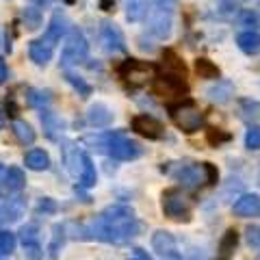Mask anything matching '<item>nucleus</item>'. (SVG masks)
I'll list each match as a JSON object with an SVG mask.
<instances>
[{"mask_svg": "<svg viewBox=\"0 0 260 260\" xmlns=\"http://www.w3.org/2000/svg\"><path fill=\"white\" fill-rule=\"evenodd\" d=\"M18 237H20L22 247L39 245V243H42V230H39V225H37V223H26V225H22V228H20Z\"/></svg>", "mask_w": 260, "mask_h": 260, "instance_id": "28", "label": "nucleus"}, {"mask_svg": "<svg viewBox=\"0 0 260 260\" xmlns=\"http://www.w3.org/2000/svg\"><path fill=\"white\" fill-rule=\"evenodd\" d=\"M98 184V174H95V165L93 158L89 154L83 152V169H80V186L83 189H93Z\"/></svg>", "mask_w": 260, "mask_h": 260, "instance_id": "24", "label": "nucleus"}, {"mask_svg": "<svg viewBox=\"0 0 260 260\" xmlns=\"http://www.w3.org/2000/svg\"><path fill=\"white\" fill-rule=\"evenodd\" d=\"M100 7L104 11H111L113 9V0H100Z\"/></svg>", "mask_w": 260, "mask_h": 260, "instance_id": "47", "label": "nucleus"}, {"mask_svg": "<svg viewBox=\"0 0 260 260\" xmlns=\"http://www.w3.org/2000/svg\"><path fill=\"white\" fill-rule=\"evenodd\" d=\"M152 249L156 251L158 256H165L167 251L176 249V239H174V234L167 232V230H156V232L152 234Z\"/></svg>", "mask_w": 260, "mask_h": 260, "instance_id": "21", "label": "nucleus"}, {"mask_svg": "<svg viewBox=\"0 0 260 260\" xmlns=\"http://www.w3.org/2000/svg\"><path fill=\"white\" fill-rule=\"evenodd\" d=\"M121 3H124L128 22H141L145 18V13H148V7H150L148 0H121Z\"/></svg>", "mask_w": 260, "mask_h": 260, "instance_id": "23", "label": "nucleus"}, {"mask_svg": "<svg viewBox=\"0 0 260 260\" xmlns=\"http://www.w3.org/2000/svg\"><path fill=\"white\" fill-rule=\"evenodd\" d=\"M24 213H26V200H24L20 193H13V198L5 200L3 208H0V217L9 223L18 221L20 217H24Z\"/></svg>", "mask_w": 260, "mask_h": 260, "instance_id": "16", "label": "nucleus"}, {"mask_svg": "<svg viewBox=\"0 0 260 260\" xmlns=\"http://www.w3.org/2000/svg\"><path fill=\"white\" fill-rule=\"evenodd\" d=\"M24 165L30 172H46V169H50V156L42 148H32L24 154Z\"/></svg>", "mask_w": 260, "mask_h": 260, "instance_id": "20", "label": "nucleus"}, {"mask_svg": "<svg viewBox=\"0 0 260 260\" xmlns=\"http://www.w3.org/2000/svg\"><path fill=\"white\" fill-rule=\"evenodd\" d=\"M237 243H239V234H237V230H228V232L223 234L221 243H219V254H221L223 260L230 258V254L234 251V247H237Z\"/></svg>", "mask_w": 260, "mask_h": 260, "instance_id": "31", "label": "nucleus"}, {"mask_svg": "<svg viewBox=\"0 0 260 260\" xmlns=\"http://www.w3.org/2000/svg\"><path fill=\"white\" fill-rule=\"evenodd\" d=\"M172 176L184 186V189H195V186H200L202 182L208 184L204 162H202V165H180L178 172H174Z\"/></svg>", "mask_w": 260, "mask_h": 260, "instance_id": "11", "label": "nucleus"}, {"mask_svg": "<svg viewBox=\"0 0 260 260\" xmlns=\"http://www.w3.org/2000/svg\"><path fill=\"white\" fill-rule=\"evenodd\" d=\"M234 215L239 217H254L260 213V198L256 193H247V195H241V198L234 202Z\"/></svg>", "mask_w": 260, "mask_h": 260, "instance_id": "18", "label": "nucleus"}, {"mask_svg": "<svg viewBox=\"0 0 260 260\" xmlns=\"http://www.w3.org/2000/svg\"><path fill=\"white\" fill-rule=\"evenodd\" d=\"M11 130H13L15 139H18L22 145H32V143H35V137H37L35 130H32V126L26 124L24 119H13Z\"/></svg>", "mask_w": 260, "mask_h": 260, "instance_id": "25", "label": "nucleus"}, {"mask_svg": "<svg viewBox=\"0 0 260 260\" xmlns=\"http://www.w3.org/2000/svg\"><path fill=\"white\" fill-rule=\"evenodd\" d=\"M239 22L243 24V26H247L249 30H256L260 26V15L256 11H251V9H245V11H241Z\"/></svg>", "mask_w": 260, "mask_h": 260, "instance_id": "38", "label": "nucleus"}, {"mask_svg": "<svg viewBox=\"0 0 260 260\" xmlns=\"http://www.w3.org/2000/svg\"><path fill=\"white\" fill-rule=\"evenodd\" d=\"M154 93L162 95V98H178V95H184L186 93V83H184V76L180 74H172L167 72L165 76H158L154 80Z\"/></svg>", "mask_w": 260, "mask_h": 260, "instance_id": "9", "label": "nucleus"}, {"mask_svg": "<svg viewBox=\"0 0 260 260\" xmlns=\"http://www.w3.org/2000/svg\"><path fill=\"white\" fill-rule=\"evenodd\" d=\"M89 228L91 241L109 243V245H124L139 234V221L135 210L128 204H111L98 215Z\"/></svg>", "mask_w": 260, "mask_h": 260, "instance_id": "1", "label": "nucleus"}, {"mask_svg": "<svg viewBox=\"0 0 260 260\" xmlns=\"http://www.w3.org/2000/svg\"><path fill=\"white\" fill-rule=\"evenodd\" d=\"M113 119H115V115H113V111L104 102H95L87 111V121L93 128H109L113 124Z\"/></svg>", "mask_w": 260, "mask_h": 260, "instance_id": "14", "label": "nucleus"}, {"mask_svg": "<svg viewBox=\"0 0 260 260\" xmlns=\"http://www.w3.org/2000/svg\"><path fill=\"white\" fill-rule=\"evenodd\" d=\"M169 115H172L174 124L186 135L198 133V130L202 128V124H204V115H202V111L198 109V104H195L193 100L172 104V107H169Z\"/></svg>", "mask_w": 260, "mask_h": 260, "instance_id": "4", "label": "nucleus"}, {"mask_svg": "<svg viewBox=\"0 0 260 260\" xmlns=\"http://www.w3.org/2000/svg\"><path fill=\"white\" fill-rule=\"evenodd\" d=\"M206 95L217 104H225V102H230V98L234 95V85L230 80H217V85L210 87Z\"/></svg>", "mask_w": 260, "mask_h": 260, "instance_id": "22", "label": "nucleus"}, {"mask_svg": "<svg viewBox=\"0 0 260 260\" xmlns=\"http://www.w3.org/2000/svg\"><path fill=\"white\" fill-rule=\"evenodd\" d=\"M35 213L37 215H56L59 213V204H56L52 198H42L35 206Z\"/></svg>", "mask_w": 260, "mask_h": 260, "instance_id": "36", "label": "nucleus"}, {"mask_svg": "<svg viewBox=\"0 0 260 260\" xmlns=\"http://www.w3.org/2000/svg\"><path fill=\"white\" fill-rule=\"evenodd\" d=\"M160 208L174 221H191V206L180 189H167L160 195Z\"/></svg>", "mask_w": 260, "mask_h": 260, "instance_id": "6", "label": "nucleus"}, {"mask_svg": "<svg viewBox=\"0 0 260 260\" xmlns=\"http://www.w3.org/2000/svg\"><path fill=\"white\" fill-rule=\"evenodd\" d=\"M26 186V174L24 169L18 165H11L7 167V174H5V180H3V189L13 195V193H22V189Z\"/></svg>", "mask_w": 260, "mask_h": 260, "instance_id": "17", "label": "nucleus"}, {"mask_svg": "<svg viewBox=\"0 0 260 260\" xmlns=\"http://www.w3.org/2000/svg\"><path fill=\"white\" fill-rule=\"evenodd\" d=\"M119 76L133 87H141V85H148L152 78H156V65L128 59L119 65Z\"/></svg>", "mask_w": 260, "mask_h": 260, "instance_id": "7", "label": "nucleus"}, {"mask_svg": "<svg viewBox=\"0 0 260 260\" xmlns=\"http://www.w3.org/2000/svg\"><path fill=\"white\" fill-rule=\"evenodd\" d=\"M239 113L243 119H256L260 115V104L256 100H241Z\"/></svg>", "mask_w": 260, "mask_h": 260, "instance_id": "35", "label": "nucleus"}, {"mask_svg": "<svg viewBox=\"0 0 260 260\" xmlns=\"http://www.w3.org/2000/svg\"><path fill=\"white\" fill-rule=\"evenodd\" d=\"M15 247H18V234H13L11 230H0V254L11 256Z\"/></svg>", "mask_w": 260, "mask_h": 260, "instance_id": "33", "label": "nucleus"}, {"mask_svg": "<svg viewBox=\"0 0 260 260\" xmlns=\"http://www.w3.org/2000/svg\"><path fill=\"white\" fill-rule=\"evenodd\" d=\"M245 148L247 150H260V126L251 124L245 133Z\"/></svg>", "mask_w": 260, "mask_h": 260, "instance_id": "37", "label": "nucleus"}, {"mask_svg": "<svg viewBox=\"0 0 260 260\" xmlns=\"http://www.w3.org/2000/svg\"><path fill=\"white\" fill-rule=\"evenodd\" d=\"M24 254H26L28 260H44V247H42V243H39V245L24 247Z\"/></svg>", "mask_w": 260, "mask_h": 260, "instance_id": "41", "label": "nucleus"}, {"mask_svg": "<svg viewBox=\"0 0 260 260\" xmlns=\"http://www.w3.org/2000/svg\"><path fill=\"white\" fill-rule=\"evenodd\" d=\"M3 124H5V117H3V111H0V128H3Z\"/></svg>", "mask_w": 260, "mask_h": 260, "instance_id": "49", "label": "nucleus"}, {"mask_svg": "<svg viewBox=\"0 0 260 260\" xmlns=\"http://www.w3.org/2000/svg\"><path fill=\"white\" fill-rule=\"evenodd\" d=\"M145 26L156 39H167L172 35L174 26V11L165 5V0L150 3L148 13H145Z\"/></svg>", "mask_w": 260, "mask_h": 260, "instance_id": "3", "label": "nucleus"}, {"mask_svg": "<svg viewBox=\"0 0 260 260\" xmlns=\"http://www.w3.org/2000/svg\"><path fill=\"white\" fill-rule=\"evenodd\" d=\"M28 56H30V61L35 65H39V68H46V65L52 61V56H54V48L50 44H46L42 37L32 39V42L28 44Z\"/></svg>", "mask_w": 260, "mask_h": 260, "instance_id": "15", "label": "nucleus"}, {"mask_svg": "<svg viewBox=\"0 0 260 260\" xmlns=\"http://www.w3.org/2000/svg\"><path fill=\"white\" fill-rule=\"evenodd\" d=\"M65 80L72 85L78 91V95L80 98H89L93 93V87L87 83V80L83 78V76H78V74H74V72H70V70H65Z\"/></svg>", "mask_w": 260, "mask_h": 260, "instance_id": "30", "label": "nucleus"}, {"mask_svg": "<svg viewBox=\"0 0 260 260\" xmlns=\"http://www.w3.org/2000/svg\"><path fill=\"white\" fill-rule=\"evenodd\" d=\"M5 174H7V167L0 162V186H3V180H5Z\"/></svg>", "mask_w": 260, "mask_h": 260, "instance_id": "48", "label": "nucleus"}, {"mask_svg": "<svg viewBox=\"0 0 260 260\" xmlns=\"http://www.w3.org/2000/svg\"><path fill=\"white\" fill-rule=\"evenodd\" d=\"M100 42L104 46V50L115 54V52H126V37L119 30L117 24H113L109 20H104L100 24Z\"/></svg>", "mask_w": 260, "mask_h": 260, "instance_id": "8", "label": "nucleus"}, {"mask_svg": "<svg viewBox=\"0 0 260 260\" xmlns=\"http://www.w3.org/2000/svg\"><path fill=\"white\" fill-rule=\"evenodd\" d=\"M7 78H9V70H7V63H5V59H3V56H0V85H3Z\"/></svg>", "mask_w": 260, "mask_h": 260, "instance_id": "44", "label": "nucleus"}, {"mask_svg": "<svg viewBox=\"0 0 260 260\" xmlns=\"http://www.w3.org/2000/svg\"><path fill=\"white\" fill-rule=\"evenodd\" d=\"M65 241H68V225H65V223H54L52 225V241H50V245H48L50 258L59 256V251L63 249Z\"/></svg>", "mask_w": 260, "mask_h": 260, "instance_id": "26", "label": "nucleus"}, {"mask_svg": "<svg viewBox=\"0 0 260 260\" xmlns=\"http://www.w3.org/2000/svg\"><path fill=\"white\" fill-rule=\"evenodd\" d=\"M104 154H109L115 160H137L143 154V148L130 137H126L124 130H111V139Z\"/></svg>", "mask_w": 260, "mask_h": 260, "instance_id": "5", "label": "nucleus"}, {"mask_svg": "<svg viewBox=\"0 0 260 260\" xmlns=\"http://www.w3.org/2000/svg\"><path fill=\"white\" fill-rule=\"evenodd\" d=\"M130 260H154V258H152V256H150L145 249L137 247V249H135V258H130Z\"/></svg>", "mask_w": 260, "mask_h": 260, "instance_id": "43", "label": "nucleus"}, {"mask_svg": "<svg viewBox=\"0 0 260 260\" xmlns=\"http://www.w3.org/2000/svg\"><path fill=\"white\" fill-rule=\"evenodd\" d=\"M63 165L68 167L72 176L80 178V169H83V152H80L74 143H65L63 148Z\"/></svg>", "mask_w": 260, "mask_h": 260, "instance_id": "19", "label": "nucleus"}, {"mask_svg": "<svg viewBox=\"0 0 260 260\" xmlns=\"http://www.w3.org/2000/svg\"><path fill=\"white\" fill-rule=\"evenodd\" d=\"M22 20H24V26H26L28 30H37L39 26H42L44 22V15H42V9L35 5H28L22 9Z\"/></svg>", "mask_w": 260, "mask_h": 260, "instance_id": "29", "label": "nucleus"}, {"mask_svg": "<svg viewBox=\"0 0 260 260\" xmlns=\"http://www.w3.org/2000/svg\"><path fill=\"white\" fill-rule=\"evenodd\" d=\"M162 260H182V254L178 249H172V251H167L165 256H160Z\"/></svg>", "mask_w": 260, "mask_h": 260, "instance_id": "45", "label": "nucleus"}, {"mask_svg": "<svg viewBox=\"0 0 260 260\" xmlns=\"http://www.w3.org/2000/svg\"><path fill=\"white\" fill-rule=\"evenodd\" d=\"M204 169H206V180H208V184H217V180H219L217 167L213 165V162H204Z\"/></svg>", "mask_w": 260, "mask_h": 260, "instance_id": "42", "label": "nucleus"}, {"mask_svg": "<svg viewBox=\"0 0 260 260\" xmlns=\"http://www.w3.org/2000/svg\"><path fill=\"white\" fill-rule=\"evenodd\" d=\"M206 139H208L210 145H215V148H217L219 143L230 141V135H228V133H221V130H208V133H206Z\"/></svg>", "mask_w": 260, "mask_h": 260, "instance_id": "40", "label": "nucleus"}, {"mask_svg": "<svg viewBox=\"0 0 260 260\" xmlns=\"http://www.w3.org/2000/svg\"><path fill=\"white\" fill-rule=\"evenodd\" d=\"M30 3L35 5V7H48V5H52L54 0H30Z\"/></svg>", "mask_w": 260, "mask_h": 260, "instance_id": "46", "label": "nucleus"}, {"mask_svg": "<svg viewBox=\"0 0 260 260\" xmlns=\"http://www.w3.org/2000/svg\"><path fill=\"white\" fill-rule=\"evenodd\" d=\"M50 102H52L50 91H42V89H30L28 91V104L30 107L44 111V109L50 107Z\"/></svg>", "mask_w": 260, "mask_h": 260, "instance_id": "32", "label": "nucleus"}, {"mask_svg": "<svg viewBox=\"0 0 260 260\" xmlns=\"http://www.w3.org/2000/svg\"><path fill=\"white\" fill-rule=\"evenodd\" d=\"M245 239L249 243V247L260 249V225H249L245 230Z\"/></svg>", "mask_w": 260, "mask_h": 260, "instance_id": "39", "label": "nucleus"}, {"mask_svg": "<svg viewBox=\"0 0 260 260\" xmlns=\"http://www.w3.org/2000/svg\"><path fill=\"white\" fill-rule=\"evenodd\" d=\"M87 56H89V42L83 35V30L78 26L70 28V32L65 35L63 50H61V68L70 70L74 65H80L87 61Z\"/></svg>", "mask_w": 260, "mask_h": 260, "instance_id": "2", "label": "nucleus"}, {"mask_svg": "<svg viewBox=\"0 0 260 260\" xmlns=\"http://www.w3.org/2000/svg\"><path fill=\"white\" fill-rule=\"evenodd\" d=\"M70 32V20L68 15L61 13V11H54V15L50 18V22H48V28L44 32V42L50 44L52 48H56V44L61 42V37H65Z\"/></svg>", "mask_w": 260, "mask_h": 260, "instance_id": "12", "label": "nucleus"}, {"mask_svg": "<svg viewBox=\"0 0 260 260\" xmlns=\"http://www.w3.org/2000/svg\"><path fill=\"white\" fill-rule=\"evenodd\" d=\"M130 128H133L137 135H141L150 141L160 139L162 133H165V128H162L160 121L156 117H152V115H145V113H139V115H135L133 119H130Z\"/></svg>", "mask_w": 260, "mask_h": 260, "instance_id": "10", "label": "nucleus"}, {"mask_svg": "<svg viewBox=\"0 0 260 260\" xmlns=\"http://www.w3.org/2000/svg\"><path fill=\"white\" fill-rule=\"evenodd\" d=\"M195 70H198V74L202 78H215V80H219V68H217L213 61L204 59V56L195 61Z\"/></svg>", "mask_w": 260, "mask_h": 260, "instance_id": "34", "label": "nucleus"}, {"mask_svg": "<svg viewBox=\"0 0 260 260\" xmlns=\"http://www.w3.org/2000/svg\"><path fill=\"white\" fill-rule=\"evenodd\" d=\"M237 44L245 54H256L260 50V35L256 30H245L237 37Z\"/></svg>", "mask_w": 260, "mask_h": 260, "instance_id": "27", "label": "nucleus"}, {"mask_svg": "<svg viewBox=\"0 0 260 260\" xmlns=\"http://www.w3.org/2000/svg\"><path fill=\"white\" fill-rule=\"evenodd\" d=\"M39 119H42V124H44V133H46L48 139L61 141V137H63V133H65V128H68L65 119L59 117L56 113L48 111V109H44L42 113H39Z\"/></svg>", "mask_w": 260, "mask_h": 260, "instance_id": "13", "label": "nucleus"}]
</instances>
